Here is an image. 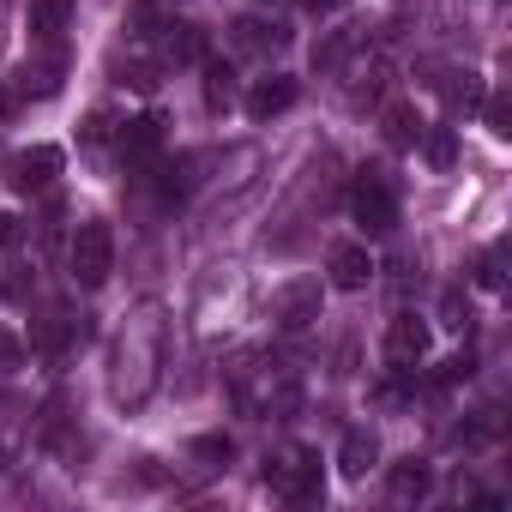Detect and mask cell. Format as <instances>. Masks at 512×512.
Returning <instances> with one entry per match:
<instances>
[{"label": "cell", "mask_w": 512, "mask_h": 512, "mask_svg": "<svg viewBox=\"0 0 512 512\" xmlns=\"http://www.w3.org/2000/svg\"><path fill=\"white\" fill-rule=\"evenodd\" d=\"M476 284H482V290H500V284H506V272H500V253H482V260H476Z\"/></svg>", "instance_id": "7402d4cb"}, {"label": "cell", "mask_w": 512, "mask_h": 512, "mask_svg": "<svg viewBox=\"0 0 512 512\" xmlns=\"http://www.w3.org/2000/svg\"><path fill=\"white\" fill-rule=\"evenodd\" d=\"M386 488H392V500H422V494L434 488V470H428V464H416V458H404V464H392Z\"/></svg>", "instance_id": "5bb4252c"}, {"label": "cell", "mask_w": 512, "mask_h": 512, "mask_svg": "<svg viewBox=\"0 0 512 512\" xmlns=\"http://www.w3.org/2000/svg\"><path fill=\"white\" fill-rule=\"evenodd\" d=\"M266 488L284 494V500H314L320 494V452L284 446L278 458H266Z\"/></svg>", "instance_id": "277c9868"}, {"label": "cell", "mask_w": 512, "mask_h": 512, "mask_svg": "<svg viewBox=\"0 0 512 512\" xmlns=\"http://www.w3.org/2000/svg\"><path fill=\"white\" fill-rule=\"evenodd\" d=\"M272 320H278L284 332L314 326V320H320V278H290V284L272 296Z\"/></svg>", "instance_id": "8992f818"}, {"label": "cell", "mask_w": 512, "mask_h": 512, "mask_svg": "<svg viewBox=\"0 0 512 512\" xmlns=\"http://www.w3.org/2000/svg\"><path fill=\"white\" fill-rule=\"evenodd\" d=\"M422 356H428V320L422 314H392V326H386V362L398 374H410Z\"/></svg>", "instance_id": "52a82bcc"}, {"label": "cell", "mask_w": 512, "mask_h": 512, "mask_svg": "<svg viewBox=\"0 0 512 512\" xmlns=\"http://www.w3.org/2000/svg\"><path fill=\"white\" fill-rule=\"evenodd\" d=\"M73 19V0H31V43L61 49V31Z\"/></svg>", "instance_id": "7c38bea8"}, {"label": "cell", "mask_w": 512, "mask_h": 512, "mask_svg": "<svg viewBox=\"0 0 512 512\" xmlns=\"http://www.w3.org/2000/svg\"><path fill=\"white\" fill-rule=\"evenodd\" d=\"M235 49H247V55L284 49V31H278V25H266V19H241V25H235Z\"/></svg>", "instance_id": "2e32d148"}, {"label": "cell", "mask_w": 512, "mask_h": 512, "mask_svg": "<svg viewBox=\"0 0 512 512\" xmlns=\"http://www.w3.org/2000/svg\"><path fill=\"white\" fill-rule=\"evenodd\" d=\"M229 452H235V446H229V434H199V440H193V458H211V464H229Z\"/></svg>", "instance_id": "44dd1931"}, {"label": "cell", "mask_w": 512, "mask_h": 512, "mask_svg": "<svg viewBox=\"0 0 512 512\" xmlns=\"http://www.w3.org/2000/svg\"><path fill=\"white\" fill-rule=\"evenodd\" d=\"M374 458H380V440H374L368 428H350L344 446H338V470H344L350 482H362V476L374 470Z\"/></svg>", "instance_id": "4fadbf2b"}, {"label": "cell", "mask_w": 512, "mask_h": 512, "mask_svg": "<svg viewBox=\"0 0 512 512\" xmlns=\"http://www.w3.org/2000/svg\"><path fill=\"white\" fill-rule=\"evenodd\" d=\"M229 386H235V404H241L247 416H290V410L302 404L296 374H290L284 362H266V356L241 362V368L229 374Z\"/></svg>", "instance_id": "7a4b0ae2"}, {"label": "cell", "mask_w": 512, "mask_h": 512, "mask_svg": "<svg viewBox=\"0 0 512 512\" xmlns=\"http://www.w3.org/2000/svg\"><path fill=\"white\" fill-rule=\"evenodd\" d=\"M121 157H127V169H151V163L163 157V121H157V115L127 121V127H121Z\"/></svg>", "instance_id": "ba28073f"}, {"label": "cell", "mask_w": 512, "mask_h": 512, "mask_svg": "<svg viewBox=\"0 0 512 512\" xmlns=\"http://www.w3.org/2000/svg\"><path fill=\"white\" fill-rule=\"evenodd\" d=\"M61 175V151L55 145H37L25 157H13V193H49Z\"/></svg>", "instance_id": "9c48e42d"}, {"label": "cell", "mask_w": 512, "mask_h": 512, "mask_svg": "<svg viewBox=\"0 0 512 512\" xmlns=\"http://www.w3.org/2000/svg\"><path fill=\"white\" fill-rule=\"evenodd\" d=\"M350 211H356V223H362L368 235H386V229L398 223V193H392V181H386L380 169H362L356 187H350Z\"/></svg>", "instance_id": "5b68a950"}, {"label": "cell", "mask_w": 512, "mask_h": 512, "mask_svg": "<svg viewBox=\"0 0 512 512\" xmlns=\"http://www.w3.org/2000/svg\"><path fill=\"white\" fill-rule=\"evenodd\" d=\"M386 139H392L398 151H410V145L422 139V115H416L410 103H392V109H386Z\"/></svg>", "instance_id": "e0dca14e"}, {"label": "cell", "mask_w": 512, "mask_h": 512, "mask_svg": "<svg viewBox=\"0 0 512 512\" xmlns=\"http://www.w3.org/2000/svg\"><path fill=\"white\" fill-rule=\"evenodd\" d=\"M157 368H163V308L145 302V308L121 326V338H115V374H109L115 404L139 410V404L157 392Z\"/></svg>", "instance_id": "6da1fadb"}, {"label": "cell", "mask_w": 512, "mask_h": 512, "mask_svg": "<svg viewBox=\"0 0 512 512\" xmlns=\"http://www.w3.org/2000/svg\"><path fill=\"white\" fill-rule=\"evenodd\" d=\"M296 7H302V13H338L344 0H296Z\"/></svg>", "instance_id": "484cf974"}, {"label": "cell", "mask_w": 512, "mask_h": 512, "mask_svg": "<svg viewBox=\"0 0 512 512\" xmlns=\"http://www.w3.org/2000/svg\"><path fill=\"white\" fill-rule=\"evenodd\" d=\"M296 103V79H284V73H272V79H260L247 91V115L253 121H272V115H284Z\"/></svg>", "instance_id": "8fae6325"}, {"label": "cell", "mask_w": 512, "mask_h": 512, "mask_svg": "<svg viewBox=\"0 0 512 512\" xmlns=\"http://www.w3.org/2000/svg\"><path fill=\"white\" fill-rule=\"evenodd\" d=\"M67 272H73L79 290H103L109 284V272H115V229L103 217H85L73 229V241H67Z\"/></svg>", "instance_id": "3957f363"}, {"label": "cell", "mask_w": 512, "mask_h": 512, "mask_svg": "<svg viewBox=\"0 0 512 512\" xmlns=\"http://www.w3.org/2000/svg\"><path fill=\"white\" fill-rule=\"evenodd\" d=\"M157 49H163V61H205V37L193 25H163Z\"/></svg>", "instance_id": "9a60e30c"}, {"label": "cell", "mask_w": 512, "mask_h": 512, "mask_svg": "<svg viewBox=\"0 0 512 512\" xmlns=\"http://www.w3.org/2000/svg\"><path fill=\"white\" fill-rule=\"evenodd\" d=\"M482 121H488L494 139H506V133H512V109H506V97H488V103H482Z\"/></svg>", "instance_id": "ffe728a7"}, {"label": "cell", "mask_w": 512, "mask_h": 512, "mask_svg": "<svg viewBox=\"0 0 512 512\" xmlns=\"http://www.w3.org/2000/svg\"><path fill=\"white\" fill-rule=\"evenodd\" d=\"M79 133H85V145H97V139H109V115H103V109H97V115H91V121H85V127H79Z\"/></svg>", "instance_id": "d4e9b609"}, {"label": "cell", "mask_w": 512, "mask_h": 512, "mask_svg": "<svg viewBox=\"0 0 512 512\" xmlns=\"http://www.w3.org/2000/svg\"><path fill=\"white\" fill-rule=\"evenodd\" d=\"M326 266H332V284H338V290H368V278H374L368 247H356V241H338Z\"/></svg>", "instance_id": "30bf717a"}, {"label": "cell", "mask_w": 512, "mask_h": 512, "mask_svg": "<svg viewBox=\"0 0 512 512\" xmlns=\"http://www.w3.org/2000/svg\"><path fill=\"white\" fill-rule=\"evenodd\" d=\"M416 145H422V157H428L434 169H452V163H458V139H452V127H422Z\"/></svg>", "instance_id": "ac0fdd59"}, {"label": "cell", "mask_w": 512, "mask_h": 512, "mask_svg": "<svg viewBox=\"0 0 512 512\" xmlns=\"http://www.w3.org/2000/svg\"><path fill=\"white\" fill-rule=\"evenodd\" d=\"M470 356H452V362H440V374H434V386H458V380H470Z\"/></svg>", "instance_id": "603a6c76"}, {"label": "cell", "mask_w": 512, "mask_h": 512, "mask_svg": "<svg viewBox=\"0 0 512 512\" xmlns=\"http://www.w3.org/2000/svg\"><path fill=\"white\" fill-rule=\"evenodd\" d=\"M229 97H235V73L223 61H211L205 67V109H229Z\"/></svg>", "instance_id": "d6986e66"}, {"label": "cell", "mask_w": 512, "mask_h": 512, "mask_svg": "<svg viewBox=\"0 0 512 512\" xmlns=\"http://www.w3.org/2000/svg\"><path fill=\"white\" fill-rule=\"evenodd\" d=\"M19 235H25V223H19L13 211H0V260H7V253L19 247Z\"/></svg>", "instance_id": "cb8c5ba5"}]
</instances>
